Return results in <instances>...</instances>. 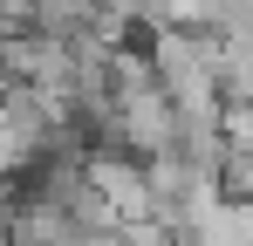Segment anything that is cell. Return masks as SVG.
<instances>
[{
  "mask_svg": "<svg viewBox=\"0 0 253 246\" xmlns=\"http://www.w3.org/2000/svg\"><path fill=\"white\" fill-rule=\"evenodd\" d=\"M226 7H233V0H144L151 28H192V35H212Z\"/></svg>",
  "mask_w": 253,
  "mask_h": 246,
  "instance_id": "obj_1",
  "label": "cell"
},
{
  "mask_svg": "<svg viewBox=\"0 0 253 246\" xmlns=\"http://www.w3.org/2000/svg\"><path fill=\"white\" fill-rule=\"evenodd\" d=\"M212 41H219L226 55H247V62H253V0H233V7L219 14V28H212Z\"/></svg>",
  "mask_w": 253,
  "mask_h": 246,
  "instance_id": "obj_2",
  "label": "cell"
}]
</instances>
